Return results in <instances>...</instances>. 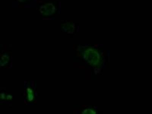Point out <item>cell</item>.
Listing matches in <instances>:
<instances>
[{"instance_id": "obj_1", "label": "cell", "mask_w": 152, "mask_h": 114, "mask_svg": "<svg viewBox=\"0 0 152 114\" xmlns=\"http://www.w3.org/2000/svg\"><path fill=\"white\" fill-rule=\"evenodd\" d=\"M55 8L51 4H48L42 5L40 9V13L45 15H50L55 12Z\"/></svg>"}]
</instances>
